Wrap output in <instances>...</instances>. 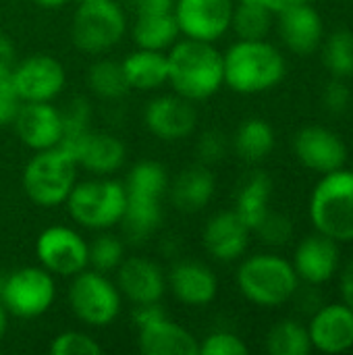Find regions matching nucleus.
<instances>
[{
    "instance_id": "obj_10",
    "label": "nucleus",
    "mask_w": 353,
    "mask_h": 355,
    "mask_svg": "<svg viewBox=\"0 0 353 355\" xmlns=\"http://www.w3.org/2000/svg\"><path fill=\"white\" fill-rule=\"evenodd\" d=\"M35 256L42 268L64 279H71L89 266L87 241L79 231L64 225H52L37 235Z\"/></svg>"
},
{
    "instance_id": "obj_39",
    "label": "nucleus",
    "mask_w": 353,
    "mask_h": 355,
    "mask_svg": "<svg viewBox=\"0 0 353 355\" xmlns=\"http://www.w3.org/2000/svg\"><path fill=\"white\" fill-rule=\"evenodd\" d=\"M352 104V92L345 79L333 77L322 89V106L331 114H343Z\"/></svg>"
},
{
    "instance_id": "obj_45",
    "label": "nucleus",
    "mask_w": 353,
    "mask_h": 355,
    "mask_svg": "<svg viewBox=\"0 0 353 355\" xmlns=\"http://www.w3.org/2000/svg\"><path fill=\"white\" fill-rule=\"evenodd\" d=\"M339 293H341V302L353 310V258L345 262L341 277H339Z\"/></svg>"
},
{
    "instance_id": "obj_49",
    "label": "nucleus",
    "mask_w": 353,
    "mask_h": 355,
    "mask_svg": "<svg viewBox=\"0 0 353 355\" xmlns=\"http://www.w3.org/2000/svg\"><path fill=\"white\" fill-rule=\"evenodd\" d=\"M77 2H85V0H77Z\"/></svg>"
},
{
    "instance_id": "obj_9",
    "label": "nucleus",
    "mask_w": 353,
    "mask_h": 355,
    "mask_svg": "<svg viewBox=\"0 0 353 355\" xmlns=\"http://www.w3.org/2000/svg\"><path fill=\"white\" fill-rule=\"evenodd\" d=\"M0 300L15 318H40L56 300L54 275L42 266H23L2 277Z\"/></svg>"
},
{
    "instance_id": "obj_6",
    "label": "nucleus",
    "mask_w": 353,
    "mask_h": 355,
    "mask_svg": "<svg viewBox=\"0 0 353 355\" xmlns=\"http://www.w3.org/2000/svg\"><path fill=\"white\" fill-rule=\"evenodd\" d=\"M77 162L62 148L35 152L23 168V191L40 208H56L67 202L77 183Z\"/></svg>"
},
{
    "instance_id": "obj_3",
    "label": "nucleus",
    "mask_w": 353,
    "mask_h": 355,
    "mask_svg": "<svg viewBox=\"0 0 353 355\" xmlns=\"http://www.w3.org/2000/svg\"><path fill=\"white\" fill-rule=\"evenodd\" d=\"M235 281L239 293L260 308L285 306L300 289L293 264L277 254H254L246 258L237 268Z\"/></svg>"
},
{
    "instance_id": "obj_40",
    "label": "nucleus",
    "mask_w": 353,
    "mask_h": 355,
    "mask_svg": "<svg viewBox=\"0 0 353 355\" xmlns=\"http://www.w3.org/2000/svg\"><path fill=\"white\" fill-rule=\"evenodd\" d=\"M198 158L202 164H214L221 162L227 154V137L221 131H206L196 146Z\"/></svg>"
},
{
    "instance_id": "obj_42",
    "label": "nucleus",
    "mask_w": 353,
    "mask_h": 355,
    "mask_svg": "<svg viewBox=\"0 0 353 355\" xmlns=\"http://www.w3.org/2000/svg\"><path fill=\"white\" fill-rule=\"evenodd\" d=\"M119 2L135 15L173 10V4H175V0H119Z\"/></svg>"
},
{
    "instance_id": "obj_26",
    "label": "nucleus",
    "mask_w": 353,
    "mask_h": 355,
    "mask_svg": "<svg viewBox=\"0 0 353 355\" xmlns=\"http://www.w3.org/2000/svg\"><path fill=\"white\" fill-rule=\"evenodd\" d=\"M162 223V198L127 193L125 212L121 218L123 233L131 243H144Z\"/></svg>"
},
{
    "instance_id": "obj_1",
    "label": "nucleus",
    "mask_w": 353,
    "mask_h": 355,
    "mask_svg": "<svg viewBox=\"0 0 353 355\" xmlns=\"http://www.w3.org/2000/svg\"><path fill=\"white\" fill-rule=\"evenodd\" d=\"M169 85L175 94L200 102L212 98L225 85L223 54L210 42L177 40L166 52Z\"/></svg>"
},
{
    "instance_id": "obj_5",
    "label": "nucleus",
    "mask_w": 353,
    "mask_h": 355,
    "mask_svg": "<svg viewBox=\"0 0 353 355\" xmlns=\"http://www.w3.org/2000/svg\"><path fill=\"white\" fill-rule=\"evenodd\" d=\"M310 220L314 229L337 243L353 241V171L322 175L310 196Z\"/></svg>"
},
{
    "instance_id": "obj_48",
    "label": "nucleus",
    "mask_w": 353,
    "mask_h": 355,
    "mask_svg": "<svg viewBox=\"0 0 353 355\" xmlns=\"http://www.w3.org/2000/svg\"><path fill=\"white\" fill-rule=\"evenodd\" d=\"M37 6L42 8H50V10H56V8H62L69 0H33Z\"/></svg>"
},
{
    "instance_id": "obj_31",
    "label": "nucleus",
    "mask_w": 353,
    "mask_h": 355,
    "mask_svg": "<svg viewBox=\"0 0 353 355\" xmlns=\"http://www.w3.org/2000/svg\"><path fill=\"white\" fill-rule=\"evenodd\" d=\"M87 85L102 100H121L131 92L121 62L112 58H98L92 62L87 69Z\"/></svg>"
},
{
    "instance_id": "obj_30",
    "label": "nucleus",
    "mask_w": 353,
    "mask_h": 355,
    "mask_svg": "<svg viewBox=\"0 0 353 355\" xmlns=\"http://www.w3.org/2000/svg\"><path fill=\"white\" fill-rule=\"evenodd\" d=\"M273 21L275 12L258 0H237L233 4L231 29L239 40H266Z\"/></svg>"
},
{
    "instance_id": "obj_35",
    "label": "nucleus",
    "mask_w": 353,
    "mask_h": 355,
    "mask_svg": "<svg viewBox=\"0 0 353 355\" xmlns=\"http://www.w3.org/2000/svg\"><path fill=\"white\" fill-rule=\"evenodd\" d=\"M89 250V266L98 272H114L119 264L125 260V243L121 237L102 231L98 237H94L92 243H87Z\"/></svg>"
},
{
    "instance_id": "obj_19",
    "label": "nucleus",
    "mask_w": 353,
    "mask_h": 355,
    "mask_svg": "<svg viewBox=\"0 0 353 355\" xmlns=\"http://www.w3.org/2000/svg\"><path fill=\"white\" fill-rule=\"evenodd\" d=\"M252 229L237 216L235 210H223L214 214L202 233L206 252L218 262L239 260L250 245Z\"/></svg>"
},
{
    "instance_id": "obj_2",
    "label": "nucleus",
    "mask_w": 353,
    "mask_h": 355,
    "mask_svg": "<svg viewBox=\"0 0 353 355\" xmlns=\"http://www.w3.org/2000/svg\"><path fill=\"white\" fill-rule=\"evenodd\" d=\"M225 85L235 94L254 96L279 85L287 73L281 50L266 40H237L223 54Z\"/></svg>"
},
{
    "instance_id": "obj_33",
    "label": "nucleus",
    "mask_w": 353,
    "mask_h": 355,
    "mask_svg": "<svg viewBox=\"0 0 353 355\" xmlns=\"http://www.w3.org/2000/svg\"><path fill=\"white\" fill-rule=\"evenodd\" d=\"M127 193H144L154 198H164L169 191V175L166 168L156 160H141L137 162L127 179H125Z\"/></svg>"
},
{
    "instance_id": "obj_4",
    "label": "nucleus",
    "mask_w": 353,
    "mask_h": 355,
    "mask_svg": "<svg viewBox=\"0 0 353 355\" xmlns=\"http://www.w3.org/2000/svg\"><path fill=\"white\" fill-rule=\"evenodd\" d=\"M67 210L73 223L87 231H108L121 225L127 189L112 177H92L77 181L67 198Z\"/></svg>"
},
{
    "instance_id": "obj_13",
    "label": "nucleus",
    "mask_w": 353,
    "mask_h": 355,
    "mask_svg": "<svg viewBox=\"0 0 353 355\" xmlns=\"http://www.w3.org/2000/svg\"><path fill=\"white\" fill-rule=\"evenodd\" d=\"M144 123L154 137L162 141H179L196 131L198 112L191 100L179 94H164L146 104Z\"/></svg>"
},
{
    "instance_id": "obj_25",
    "label": "nucleus",
    "mask_w": 353,
    "mask_h": 355,
    "mask_svg": "<svg viewBox=\"0 0 353 355\" xmlns=\"http://www.w3.org/2000/svg\"><path fill=\"white\" fill-rule=\"evenodd\" d=\"M129 89L152 92L169 81V60L166 52L137 48L121 60Z\"/></svg>"
},
{
    "instance_id": "obj_51",
    "label": "nucleus",
    "mask_w": 353,
    "mask_h": 355,
    "mask_svg": "<svg viewBox=\"0 0 353 355\" xmlns=\"http://www.w3.org/2000/svg\"><path fill=\"white\" fill-rule=\"evenodd\" d=\"M352 171H353V164H352Z\"/></svg>"
},
{
    "instance_id": "obj_32",
    "label": "nucleus",
    "mask_w": 353,
    "mask_h": 355,
    "mask_svg": "<svg viewBox=\"0 0 353 355\" xmlns=\"http://www.w3.org/2000/svg\"><path fill=\"white\" fill-rule=\"evenodd\" d=\"M266 352L270 355H308L312 352L308 327L287 318L266 333Z\"/></svg>"
},
{
    "instance_id": "obj_22",
    "label": "nucleus",
    "mask_w": 353,
    "mask_h": 355,
    "mask_svg": "<svg viewBox=\"0 0 353 355\" xmlns=\"http://www.w3.org/2000/svg\"><path fill=\"white\" fill-rule=\"evenodd\" d=\"M125 144L112 133L87 131L73 152L79 168H85L92 177H110L125 164Z\"/></svg>"
},
{
    "instance_id": "obj_36",
    "label": "nucleus",
    "mask_w": 353,
    "mask_h": 355,
    "mask_svg": "<svg viewBox=\"0 0 353 355\" xmlns=\"http://www.w3.org/2000/svg\"><path fill=\"white\" fill-rule=\"evenodd\" d=\"M102 345L83 331H62L50 343L52 355H100Z\"/></svg>"
},
{
    "instance_id": "obj_43",
    "label": "nucleus",
    "mask_w": 353,
    "mask_h": 355,
    "mask_svg": "<svg viewBox=\"0 0 353 355\" xmlns=\"http://www.w3.org/2000/svg\"><path fill=\"white\" fill-rule=\"evenodd\" d=\"M164 316H166V314H164V310L160 308V302H156V304L133 306V314H131L133 324H135L137 329H141V327H146V324H150V322H154V320H158V318H164Z\"/></svg>"
},
{
    "instance_id": "obj_11",
    "label": "nucleus",
    "mask_w": 353,
    "mask_h": 355,
    "mask_svg": "<svg viewBox=\"0 0 353 355\" xmlns=\"http://www.w3.org/2000/svg\"><path fill=\"white\" fill-rule=\"evenodd\" d=\"M10 81L21 102H52L64 89L67 73L54 56L33 54L15 64Z\"/></svg>"
},
{
    "instance_id": "obj_12",
    "label": "nucleus",
    "mask_w": 353,
    "mask_h": 355,
    "mask_svg": "<svg viewBox=\"0 0 353 355\" xmlns=\"http://www.w3.org/2000/svg\"><path fill=\"white\" fill-rule=\"evenodd\" d=\"M233 0H175L173 15L185 37L214 44L231 29Z\"/></svg>"
},
{
    "instance_id": "obj_7",
    "label": "nucleus",
    "mask_w": 353,
    "mask_h": 355,
    "mask_svg": "<svg viewBox=\"0 0 353 355\" xmlns=\"http://www.w3.org/2000/svg\"><path fill=\"white\" fill-rule=\"evenodd\" d=\"M127 33V12L119 0L79 2L71 21V40L83 54L110 52Z\"/></svg>"
},
{
    "instance_id": "obj_38",
    "label": "nucleus",
    "mask_w": 353,
    "mask_h": 355,
    "mask_svg": "<svg viewBox=\"0 0 353 355\" xmlns=\"http://www.w3.org/2000/svg\"><path fill=\"white\" fill-rule=\"evenodd\" d=\"M248 352L246 341L231 331H214L200 343L202 355H246Z\"/></svg>"
},
{
    "instance_id": "obj_14",
    "label": "nucleus",
    "mask_w": 353,
    "mask_h": 355,
    "mask_svg": "<svg viewBox=\"0 0 353 355\" xmlns=\"http://www.w3.org/2000/svg\"><path fill=\"white\" fill-rule=\"evenodd\" d=\"M114 275L117 289L133 306L156 304L166 293V275L162 266L146 256H125Z\"/></svg>"
},
{
    "instance_id": "obj_23",
    "label": "nucleus",
    "mask_w": 353,
    "mask_h": 355,
    "mask_svg": "<svg viewBox=\"0 0 353 355\" xmlns=\"http://www.w3.org/2000/svg\"><path fill=\"white\" fill-rule=\"evenodd\" d=\"M137 349L144 355H198L200 341L185 327L158 318L137 329Z\"/></svg>"
},
{
    "instance_id": "obj_21",
    "label": "nucleus",
    "mask_w": 353,
    "mask_h": 355,
    "mask_svg": "<svg viewBox=\"0 0 353 355\" xmlns=\"http://www.w3.org/2000/svg\"><path fill=\"white\" fill-rule=\"evenodd\" d=\"M279 33L283 44L300 54H312L325 40V23L316 8L310 2L295 4L283 12H279Z\"/></svg>"
},
{
    "instance_id": "obj_29",
    "label": "nucleus",
    "mask_w": 353,
    "mask_h": 355,
    "mask_svg": "<svg viewBox=\"0 0 353 355\" xmlns=\"http://www.w3.org/2000/svg\"><path fill=\"white\" fill-rule=\"evenodd\" d=\"M275 129L264 119H248L239 125L233 137L235 154L248 162L256 164L262 162L275 148Z\"/></svg>"
},
{
    "instance_id": "obj_27",
    "label": "nucleus",
    "mask_w": 353,
    "mask_h": 355,
    "mask_svg": "<svg viewBox=\"0 0 353 355\" xmlns=\"http://www.w3.org/2000/svg\"><path fill=\"white\" fill-rule=\"evenodd\" d=\"M179 35L181 31H179L173 10L135 15L133 27H131V37L135 46L146 48V50L169 52L173 44L179 40Z\"/></svg>"
},
{
    "instance_id": "obj_16",
    "label": "nucleus",
    "mask_w": 353,
    "mask_h": 355,
    "mask_svg": "<svg viewBox=\"0 0 353 355\" xmlns=\"http://www.w3.org/2000/svg\"><path fill=\"white\" fill-rule=\"evenodd\" d=\"M12 129L33 152L56 148L62 139V112L52 102H21Z\"/></svg>"
},
{
    "instance_id": "obj_15",
    "label": "nucleus",
    "mask_w": 353,
    "mask_h": 355,
    "mask_svg": "<svg viewBox=\"0 0 353 355\" xmlns=\"http://www.w3.org/2000/svg\"><path fill=\"white\" fill-rule=\"evenodd\" d=\"M293 152L306 168L320 175L339 171L347 162V148L343 139L320 125L302 127L293 137Z\"/></svg>"
},
{
    "instance_id": "obj_50",
    "label": "nucleus",
    "mask_w": 353,
    "mask_h": 355,
    "mask_svg": "<svg viewBox=\"0 0 353 355\" xmlns=\"http://www.w3.org/2000/svg\"><path fill=\"white\" fill-rule=\"evenodd\" d=\"M0 283H2V277H0Z\"/></svg>"
},
{
    "instance_id": "obj_17",
    "label": "nucleus",
    "mask_w": 353,
    "mask_h": 355,
    "mask_svg": "<svg viewBox=\"0 0 353 355\" xmlns=\"http://www.w3.org/2000/svg\"><path fill=\"white\" fill-rule=\"evenodd\" d=\"M341 243L335 239L314 233L304 237L293 254V268L300 281L318 287L329 283L341 268Z\"/></svg>"
},
{
    "instance_id": "obj_18",
    "label": "nucleus",
    "mask_w": 353,
    "mask_h": 355,
    "mask_svg": "<svg viewBox=\"0 0 353 355\" xmlns=\"http://www.w3.org/2000/svg\"><path fill=\"white\" fill-rule=\"evenodd\" d=\"M308 335L312 349L320 354H345L353 349V310L343 302L316 308L310 318Z\"/></svg>"
},
{
    "instance_id": "obj_28",
    "label": "nucleus",
    "mask_w": 353,
    "mask_h": 355,
    "mask_svg": "<svg viewBox=\"0 0 353 355\" xmlns=\"http://www.w3.org/2000/svg\"><path fill=\"white\" fill-rule=\"evenodd\" d=\"M270 198H273V179L262 171L250 175L241 185V189L237 191L233 210L252 229V233L270 212Z\"/></svg>"
},
{
    "instance_id": "obj_37",
    "label": "nucleus",
    "mask_w": 353,
    "mask_h": 355,
    "mask_svg": "<svg viewBox=\"0 0 353 355\" xmlns=\"http://www.w3.org/2000/svg\"><path fill=\"white\" fill-rule=\"evenodd\" d=\"M293 231H295L293 229V220L287 214L270 210L254 233L260 235L262 243H266L270 248H283V245H287L291 241Z\"/></svg>"
},
{
    "instance_id": "obj_46",
    "label": "nucleus",
    "mask_w": 353,
    "mask_h": 355,
    "mask_svg": "<svg viewBox=\"0 0 353 355\" xmlns=\"http://www.w3.org/2000/svg\"><path fill=\"white\" fill-rule=\"evenodd\" d=\"M258 2H262L268 10H273L275 15H279V12H283V10H287V8H291V6H295V4H302V2H310V0H258Z\"/></svg>"
},
{
    "instance_id": "obj_8",
    "label": "nucleus",
    "mask_w": 353,
    "mask_h": 355,
    "mask_svg": "<svg viewBox=\"0 0 353 355\" xmlns=\"http://www.w3.org/2000/svg\"><path fill=\"white\" fill-rule=\"evenodd\" d=\"M69 306L73 316L92 329L110 327L123 308V295L104 272L85 268L71 277Z\"/></svg>"
},
{
    "instance_id": "obj_34",
    "label": "nucleus",
    "mask_w": 353,
    "mask_h": 355,
    "mask_svg": "<svg viewBox=\"0 0 353 355\" xmlns=\"http://www.w3.org/2000/svg\"><path fill=\"white\" fill-rule=\"evenodd\" d=\"M322 62L333 77H353V33L347 29L333 31L322 44Z\"/></svg>"
},
{
    "instance_id": "obj_47",
    "label": "nucleus",
    "mask_w": 353,
    "mask_h": 355,
    "mask_svg": "<svg viewBox=\"0 0 353 355\" xmlns=\"http://www.w3.org/2000/svg\"><path fill=\"white\" fill-rule=\"evenodd\" d=\"M8 310L4 308V304H2V300H0V341L4 339V335H6V331H8Z\"/></svg>"
},
{
    "instance_id": "obj_44",
    "label": "nucleus",
    "mask_w": 353,
    "mask_h": 355,
    "mask_svg": "<svg viewBox=\"0 0 353 355\" xmlns=\"http://www.w3.org/2000/svg\"><path fill=\"white\" fill-rule=\"evenodd\" d=\"M15 64H17L15 46H12L10 37L0 31V77L10 75V71L15 69Z\"/></svg>"
},
{
    "instance_id": "obj_24",
    "label": "nucleus",
    "mask_w": 353,
    "mask_h": 355,
    "mask_svg": "<svg viewBox=\"0 0 353 355\" xmlns=\"http://www.w3.org/2000/svg\"><path fill=\"white\" fill-rule=\"evenodd\" d=\"M169 189H171V202L179 212L196 214L204 210L214 198L216 179L214 173L208 168V164L198 162L183 168Z\"/></svg>"
},
{
    "instance_id": "obj_20",
    "label": "nucleus",
    "mask_w": 353,
    "mask_h": 355,
    "mask_svg": "<svg viewBox=\"0 0 353 355\" xmlns=\"http://www.w3.org/2000/svg\"><path fill=\"white\" fill-rule=\"evenodd\" d=\"M166 287L177 302L191 308H204L218 295V279L214 270L198 260L177 262L166 277Z\"/></svg>"
},
{
    "instance_id": "obj_41",
    "label": "nucleus",
    "mask_w": 353,
    "mask_h": 355,
    "mask_svg": "<svg viewBox=\"0 0 353 355\" xmlns=\"http://www.w3.org/2000/svg\"><path fill=\"white\" fill-rule=\"evenodd\" d=\"M19 106H21V98L17 96L15 87H12L10 75L0 77V129L12 125V121L19 112Z\"/></svg>"
}]
</instances>
